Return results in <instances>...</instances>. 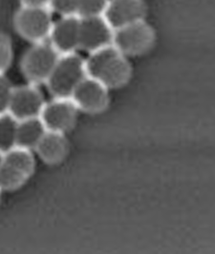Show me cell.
I'll return each mask as SVG.
<instances>
[{"mask_svg":"<svg viewBox=\"0 0 215 254\" xmlns=\"http://www.w3.org/2000/svg\"><path fill=\"white\" fill-rule=\"evenodd\" d=\"M85 67L87 76L109 90L123 87L132 75V67L127 57L113 45L90 54L85 61Z\"/></svg>","mask_w":215,"mask_h":254,"instance_id":"cell-1","label":"cell"},{"mask_svg":"<svg viewBox=\"0 0 215 254\" xmlns=\"http://www.w3.org/2000/svg\"><path fill=\"white\" fill-rule=\"evenodd\" d=\"M87 77L85 61L76 53L60 55L46 83L54 97L70 98L81 80Z\"/></svg>","mask_w":215,"mask_h":254,"instance_id":"cell-2","label":"cell"},{"mask_svg":"<svg viewBox=\"0 0 215 254\" xmlns=\"http://www.w3.org/2000/svg\"><path fill=\"white\" fill-rule=\"evenodd\" d=\"M35 160L32 151L15 147L0 159V189L15 190L23 186L33 176Z\"/></svg>","mask_w":215,"mask_h":254,"instance_id":"cell-3","label":"cell"},{"mask_svg":"<svg viewBox=\"0 0 215 254\" xmlns=\"http://www.w3.org/2000/svg\"><path fill=\"white\" fill-rule=\"evenodd\" d=\"M59 56L48 41L33 44L20 62L21 71L29 83L34 85L46 83Z\"/></svg>","mask_w":215,"mask_h":254,"instance_id":"cell-4","label":"cell"},{"mask_svg":"<svg viewBox=\"0 0 215 254\" xmlns=\"http://www.w3.org/2000/svg\"><path fill=\"white\" fill-rule=\"evenodd\" d=\"M53 23L52 10L49 7L21 6L14 17L17 33L33 44L48 41Z\"/></svg>","mask_w":215,"mask_h":254,"instance_id":"cell-5","label":"cell"},{"mask_svg":"<svg viewBox=\"0 0 215 254\" xmlns=\"http://www.w3.org/2000/svg\"><path fill=\"white\" fill-rule=\"evenodd\" d=\"M155 39L154 28L142 20L114 30L113 46L126 57H137L149 52Z\"/></svg>","mask_w":215,"mask_h":254,"instance_id":"cell-6","label":"cell"},{"mask_svg":"<svg viewBox=\"0 0 215 254\" xmlns=\"http://www.w3.org/2000/svg\"><path fill=\"white\" fill-rule=\"evenodd\" d=\"M79 109L70 98H58L46 103L39 118L48 131L65 134L74 127Z\"/></svg>","mask_w":215,"mask_h":254,"instance_id":"cell-7","label":"cell"},{"mask_svg":"<svg viewBox=\"0 0 215 254\" xmlns=\"http://www.w3.org/2000/svg\"><path fill=\"white\" fill-rule=\"evenodd\" d=\"M70 99L79 110L89 114H99L109 105V89L87 76L75 89Z\"/></svg>","mask_w":215,"mask_h":254,"instance_id":"cell-8","label":"cell"},{"mask_svg":"<svg viewBox=\"0 0 215 254\" xmlns=\"http://www.w3.org/2000/svg\"><path fill=\"white\" fill-rule=\"evenodd\" d=\"M45 104L44 95L37 85L29 83L13 87L7 112L18 121L37 118Z\"/></svg>","mask_w":215,"mask_h":254,"instance_id":"cell-9","label":"cell"},{"mask_svg":"<svg viewBox=\"0 0 215 254\" xmlns=\"http://www.w3.org/2000/svg\"><path fill=\"white\" fill-rule=\"evenodd\" d=\"M114 32L104 16L81 19L80 48L91 54L112 46Z\"/></svg>","mask_w":215,"mask_h":254,"instance_id":"cell-10","label":"cell"},{"mask_svg":"<svg viewBox=\"0 0 215 254\" xmlns=\"http://www.w3.org/2000/svg\"><path fill=\"white\" fill-rule=\"evenodd\" d=\"M81 19L77 16H63L53 23L48 42L59 55L76 53L80 49Z\"/></svg>","mask_w":215,"mask_h":254,"instance_id":"cell-11","label":"cell"},{"mask_svg":"<svg viewBox=\"0 0 215 254\" xmlns=\"http://www.w3.org/2000/svg\"><path fill=\"white\" fill-rule=\"evenodd\" d=\"M147 6L144 0H108L104 18L114 30L144 20Z\"/></svg>","mask_w":215,"mask_h":254,"instance_id":"cell-12","label":"cell"},{"mask_svg":"<svg viewBox=\"0 0 215 254\" xmlns=\"http://www.w3.org/2000/svg\"><path fill=\"white\" fill-rule=\"evenodd\" d=\"M34 150L45 163L56 165L67 157L69 144L65 134L47 130Z\"/></svg>","mask_w":215,"mask_h":254,"instance_id":"cell-13","label":"cell"},{"mask_svg":"<svg viewBox=\"0 0 215 254\" xmlns=\"http://www.w3.org/2000/svg\"><path fill=\"white\" fill-rule=\"evenodd\" d=\"M47 131L39 117L19 121L17 128V147L29 151L34 150Z\"/></svg>","mask_w":215,"mask_h":254,"instance_id":"cell-14","label":"cell"},{"mask_svg":"<svg viewBox=\"0 0 215 254\" xmlns=\"http://www.w3.org/2000/svg\"><path fill=\"white\" fill-rule=\"evenodd\" d=\"M18 123L8 112L0 115V154H6L17 147Z\"/></svg>","mask_w":215,"mask_h":254,"instance_id":"cell-15","label":"cell"},{"mask_svg":"<svg viewBox=\"0 0 215 254\" xmlns=\"http://www.w3.org/2000/svg\"><path fill=\"white\" fill-rule=\"evenodd\" d=\"M108 0H79L77 16L81 19L103 16Z\"/></svg>","mask_w":215,"mask_h":254,"instance_id":"cell-16","label":"cell"},{"mask_svg":"<svg viewBox=\"0 0 215 254\" xmlns=\"http://www.w3.org/2000/svg\"><path fill=\"white\" fill-rule=\"evenodd\" d=\"M13 60L12 43L7 34L0 32V74H5Z\"/></svg>","mask_w":215,"mask_h":254,"instance_id":"cell-17","label":"cell"},{"mask_svg":"<svg viewBox=\"0 0 215 254\" xmlns=\"http://www.w3.org/2000/svg\"><path fill=\"white\" fill-rule=\"evenodd\" d=\"M78 4L79 0H50L49 8L61 15V17L77 16Z\"/></svg>","mask_w":215,"mask_h":254,"instance_id":"cell-18","label":"cell"},{"mask_svg":"<svg viewBox=\"0 0 215 254\" xmlns=\"http://www.w3.org/2000/svg\"><path fill=\"white\" fill-rule=\"evenodd\" d=\"M12 90L13 86L10 81L4 74H0V115L7 112Z\"/></svg>","mask_w":215,"mask_h":254,"instance_id":"cell-19","label":"cell"},{"mask_svg":"<svg viewBox=\"0 0 215 254\" xmlns=\"http://www.w3.org/2000/svg\"><path fill=\"white\" fill-rule=\"evenodd\" d=\"M22 7H49L50 0H20Z\"/></svg>","mask_w":215,"mask_h":254,"instance_id":"cell-20","label":"cell"},{"mask_svg":"<svg viewBox=\"0 0 215 254\" xmlns=\"http://www.w3.org/2000/svg\"><path fill=\"white\" fill-rule=\"evenodd\" d=\"M2 192H3V190L0 189V203H1V200H2Z\"/></svg>","mask_w":215,"mask_h":254,"instance_id":"cell-21","label":"cell"},{"mask_svg":"<svg viewBox=\"0 0 215 254\" xmlns=\"http://www.w3.org/2000/svg\"><path fill=\"white\" fill-rule=\"evenodd\" d=\"M1 156H2V154H0V159H1Z\"/></svg>","mask_w":215,"mask_h":254,"instance_id":"cell-22","label":"cell"}]
</instances>
